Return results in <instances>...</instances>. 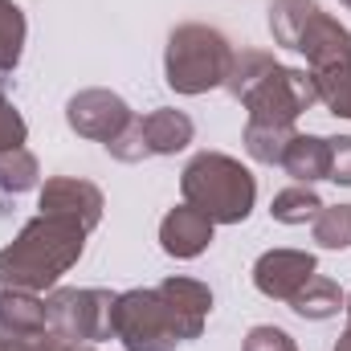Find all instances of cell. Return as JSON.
Masks as SVG:
<instances>
[{
  "instance_id": "obj_1",
  "label": "cell",
  "mask_w": 351,
  "mask_h": 351,
  "mask_svg": "<svg viewBox=\"0 0 351 351\" xmlns=\"http://www.w3.org/2000/svg\"><path fill=\"white\" fill-rule=\"evenodd\" d=\"M213 311V290L196 278H164L160 286L114 294L110 327L127 351H176L200 339Z\"/></svg>"
},
{
  "instance_id": "obj_2",
  "label": "cell",
  "mask_w": 351,
  "mask_h": 351,
  "mask_svg": "<svg viewBox=\"0 0 351 351\" xmlns=\"http://www.w3.org/2000/svg\"><path fill=\"white\" fill-rule=\"evenodd\" d=\"M86 237L90 233L78 229L74 221L37 213L0 250V286H16V290H33V294L53 290L62 282V274H70L78 265Z\"/></svg>"
},
{
  "instance_id": "obj_3",
  "label": "cell",
  "mask_w": 351,
  "mask_h": 351,
  "mask_svg": "<svg viewBox=\"0 0 351 351\" xmlns=\"http://www.w3.org/2000/svg\"><path fill=\"white\" fill-rule=\"evenodd\" d=\"M225 90L245 106L250 123L294 127L298 114H306L319 102L315 82H311V70L282 66L265 49H241V53H233V70H229Z\"/></svg>"
},
{
  "instance_id": "obj_4",
  "label": "cell",
  "mask_w": 351,
  "mask_h": 351,
  "mask_svg": "<svg viewBox=\"0 0 351 351\" xmlns=\"http://www.w3.org/2000/svg\"><path fill=\"white\" fill-rule=\"evenodd\" d=\"M180 196L213 225H241L258 204V176L225 152H200L180 172Z\"/></svg>"
},
{
  "instance_id": "obj_5",
  "label": "cell",
  "mask_w": 351,
  "mask_h": 351,
  "mask_svg": "<svg viewBox=\"0 0 351 351\" xmlns=\"http://www.w3.org/2000/svg\"><path fill=\"white\" fill-rule=\"evenodd\" d=\"M233 41L213 25H176L164 49V82L176 94H208L225 86L233 70Z\"/></svg>"
},
{
  "instance_id": "obj_6",
  "label": "cell",
  "mask_w": 351,
  "mask_h": 351,
  "mask_svg": "<svg viewBox=\"0 0 351 351\" xmlns=\"http://www.w3.org/2000/svg\"><path fill=\"white\" fill-rule=\"evenodd\" d=\"M269 37L282 49L306 58V66H327L351 58V29L323 12L319 0H274L269 4Z\"/></svg>"
},
{
  "instance_id": "obj_7",
  "label": "cell",
  "mask_w": 351,
  "mask_h": 351,
  "mask_svg": "<svg viewBox=\"0 0 351 351\" xmlns=\"http://www.w3.org/2000/svg\"><path fill=\"white\" fill-rule=\"evenodd\" d=\"M49 311V331L62 335L66 343H102L114 339L110 327V311H114V294L98 290V286H53L45 298Z\"/></svg>"
},
{
  "instance_id": "obj_8",
  "label": "cell",
  "mask_w": 351,
  "mask_h": 351,
  "mask_svg": "<svg viewBox=\"0 0 351 351\" xmlns=\"http://www.w3.org/2000/svg\"><path fill=\"white\" fill-rule=\"evenodd\" d=\"M135 110L114 94V90H102V86H90V90H78L70 102H66V123L74 135L82 139H94V143H110L119 139L127 127H131Z\"/></svg>"
},
{
  "instance_id": "obj_9",
  "label": "cell",
  "mask_w": 351,
  "mask_h": 351,
  "mask_svg": "<svg viewBox=\"0 0 351 351\" xmlns=\"http://www.w3.org/2000/svg\"><path fill=\"white\" fill-rule=\"evenodd\" d=\"M37 208H41L45 217L74 221L78 229H86L90 233V229H98L106 200H102V188L90 184V180H82V176H53V180L41 184V200H37Z\"/></svg>"
},
{
  "instance_id": "obj_10",
  "label": "cell",
  "mask_w": 351,
  "mask_h": 351,
  "mask_svg": "<svg viewBox=\"0 0 351 351\" xmlns=\"http://www.w3.org/2000/svg\"><path fill=\"white\" fill-rule=\"evenodd\" d=\"M315 274H319V262L306 250H265L254 262V286L274 302H290Z\"/></svg>"
},
{
  "instance_id": "obj_11",
  "label": "cell",
  "mask_w": 351,
  "mask_h": 351,
  "mask_svg": "<svg viewBox=\"0 0 351 351\" xmlns=\"http://www.w3.org/2000/svg\"><path fill=\"white\" fill-rule=\"evenodd\" d=\"M213 229L217 225L200 208L176 204L172 213L160 221V245H164V254L176 258V262H192V258H200L213 245Z\"/></svg>"
},
{
  "instance_id": "obj_12",
  "label": "cell",
  "mask_w": 351,
  "mask_h": 351,
  "mask_svg": "<svg viewBox=\"0 0 351 351\" xmlns=\"http://www.w3.org/2000/svg\"><path fill=\"white\" fill-rule=\"evenodd\" d=\"M139 127H143V143H147L152 156H176L196 135L192 119L184 110H176V106H160L152 114H139Z\"/></svg>"
},
{
  "instance_id": "obj_13",
  "label": "cell",
  "mask_w": 351,
  "mask_h": 351,
  "mask_svg": "<svg viewBox=\"0 0 351 351\" xmlns=\"http://www.w3.org/2000/svg\"><path fill=\"white\" fill-rule=\"evenodd\" d=\"M0 331H12V335L49 331V311H45V298H41V294H33V290L0 286Z\"/></svg>"
},
{
  "instance_id": "obj_14",
  "label": "cell",
  "mask_w": 351,
  "mask_h": 351,
  "mask_svg": "<svg viewBox=\"0 0 351 351\" xmlns=\"http://www.w3.org/2000/svg\"><path fill=\"white\" fill-rule=\"evenodd\" d=\"M278 168L298 184H319L327 180V168H331V143L323 135H294Z\"/></svg>"
},
{
  "instance_id": "obj_15",
  "label": "cell",
  "mask_w": 351,
  "mask_h": 351,
  "mask_svg": "<svg viewBox=\"0 0 351 351\" xmlns=\"http://www.w3.org/2000/svg\"><path fill=\"white\" fill-rule=\"evenodd\" d=\"M343 302H348V294L339 290V282H331V278L315 274V278H311L294 298H290V311H294L298 319L323 323V319H335V315L343 311Z\"/></svg>"
},
{
  "instance_id": "obj_16",
  "label": "cell",
  "mask_w": 351,
  "mask_h": 351,
  "mask_svg": "<svg viewBox=\"0 0 351 351\" xmlns=\"http://www.w3.org/2000/svg\"><path fill=\"white\" fill-rule=\"evenodd\" d=\"M311 82H315L319 102H323L335 119H351V58L315 66V70H311Z\"/></svg>"
},
{
  "instance_id": "obj_17",
  "label": "cell",
  "mask_w": 351,
  "mask_h": 351,
  "mask_svg": "<svg viewBox=\"0 0 351 351\" xmlns=\"http://www.w3.org/2000/svg\"><path fill=\"white\" fill-rule=\"evenodd\" d=\"M294 135H298V131H294V127H282V123H245L241 143H245L250 160H258L265 168H278Z\"/></svg>"
},
{
  "instance_id": "obj_18",
  "label": "cell",
  "mask_w": 351,
  "mask_h": 351,
  "mask_svg": "<svg viewBox=\"0 0 351 351\" xmlns=\"http://www.w3.org/2000/svg\"><path fill=\"white\" fill-rule=\"evenodd\" d=\"M37 180H41V164L29 147L0 152V213L8 204V196H21V192L37 188Z\"/></svg>"
},
{
  "instance_id": "obj_19",
  "label": "cell",
  "mask_w": 351,
  "mask_h": 351,
  "mask_svg": "<svg viewBox=\"0 0 351 351\" xmlns=\"http://www.w3.org/2000/svg\"><path fill=\"white\" fill-rule=\"evenodd\" d=\"M25 8L12 0H0V78H12V70L21 66L25 53Z\"/></svg>"
},
{
  "instance_id": "obj_20",
  "label": "cell",
  "mask_w": 351,
  "mask_h": 351,
  "mask_svg": "<svg viewBox=\"0 0 351 351\" xmlns=\"http://www.w3.org/2000/svg\"><path fill=\"white\" fill-rule=\"evenodd\" d=\"M319 213H323V200H319V192H315L311 184L282 188V192L274 196V204H269V217H274L278 225H306V221H315Z\"/></svg>"
},
{
  "instance_id": "obj_21",
  "label": "cell",
  "mask_w": 351,
  "mask_h": 351,
  "mask_svg": "<svg viewBox=\"0 0 351 351\" xmlns=\"http://www.w3.org/2000/svg\"><path fill=\"white\" fill-rule=\"evenodd\" d=\"M311 225L323 250H351V204H323V213Z\"/></svg>"
},
{
  "instance_id": "obj_22",
  "label": "cell",
  "mask_w": 351,
  "mask_h": 351,
  "mask_svg": "<svg viewBox=\"0 0 351 351\" xmlns=\"http://www.w3.org/2000/svg\"><path fill=\"white\" fill-rule=\"evenodd\" d=\"M106 152H110V160H119V164H139V160H147V156H152V152H147V143H143L139 114L131 119V127H127L119 139H110V143H106Z\"/></svg>"
},
{
  "instance_id": "obj_23",
  "label": "cell",
  "mask_w": 351,
  "mask_h": 351,
  "mask_svg": "<svg viewBox=\"0 0 351 351\" xmlns=\"http://www.w3.org/2000/svg\"><path fill=\"white\" fill-rule=\"evenodd\" d=\"M0 351H70V343L53 331H33V335L0 331Z\"/></svg>"
},
{
  "instance_id": "obj_24",
  "label": "cell",
  "mask_w": 351,
  "mask_h": 351,
  "mask_svg": "<svg viewBox=\"0 0 351 351\" xmlns=\"http://www.w3.org/2000/svg\"><path fill=\"white\" fill-rule=\"evenodd\" d=\"M29 139V127H25V114L0 94V152H12V147H25Z\"/></svg>"
},
{
  "instance_id": "obj_25",
  "label": "cell",
  "mask_w": 351,
  "mask_h": 351,
  "mask_svg": "<svg viewBox=\"0 0 351 351\" xmlns=\"http://www.w3.org/2000/svg\"><path fill=\"white\" fill-rule=\"evenodd\" d=\"M241 351H298V348H294V339H290L282 327H269V323H262V327H254V331L245 335Z\"/></svg>"
},
{
  "instance_id": "obj_26",
  "label": "cell",
  "mask_w": 351,
  "mask_h": 351,
  "mask_svg": "<svg viewBox=\"0 0 351 351\" xmlns=\"http://www.w3.org/2000/svg\"><path fill=\"white\" fill-rule=\"evenodd\" d=\"M331 143V168H327V180L351 188V135H335L327 139Z\"/></svg>"
},
{
  "instance_id": "obj_27",
  "label": "cell",
  "mask_w": 351,
  "mask_h": 351,
  "mask_svg": "<svg viewBox=\"0 0 351 351\" xmlns=\"http://www.w3.org/2000/svg\"><path fill=\"white\" fill-rule=\"evenodd\" d=\"M335 351H351V323H348V331L335 339Z\"/></svg>"
},
{
  "instance_id": "obj_28",
  "label": "cell",
  "mask_w": 351,
  "mask_h": 351,
  "mask_svg": "<svg viewBox=\"0 0 351 351\" xmlns=\"http://www.w3.org/2000/svg\"><path fill=\"white\" fill-rule=\"evenodd\" d=\"M70 351H94V343H70Z\"/></svg>"
},
{
  "instance_id": "obj_29",
  "label": "cell",
  "mask_w": 351,
  "mask_h": 351,
  "mask_svg": "<svg viewBox=\"0 0 351 351\" xmlns=\"http://www.w3.org/2000/svg\"><path fill=\"white\" fill-rule=\"evenodd\" d=\"M343 311H348V323H351V294H348V302H343Z\"/></svg>"
},
{
  "instance_id": "obj_30",
  "label": "cell",
  "mask_w": 351,
  "mask_h": 351,
  "mask_svg": "<svg viewBox=\"0 0 351 351\" xmlns=\"http://www.w3.org/2000/svg\"><path fill=\"white\" fill-rule=\"evenodd\" d=\"M339 4H343V8H351V0H339Z\"/></svg>"
}]
</instances>
